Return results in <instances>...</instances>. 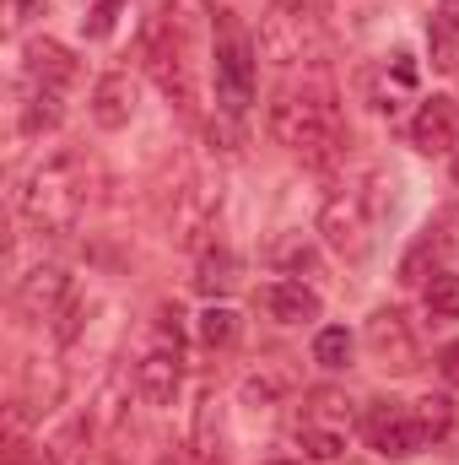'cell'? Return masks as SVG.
<instances>
[{
	"label": "cell",
	"instance_id": "1",
	"mask_svg": "<svg viewBox=\"0 0 459 465\" xmlns=\"http://www.w3.org/2000/svg\"><path fill=\"white\" fill-rule=\"evenodd\" d=\"M82 206H87V163H82L76 152L44 157V163L22 179V190H16V212L27 217V228H38V232L76 228Z\"/></svg>",
	"mask_w": 459,
	"mask_h": 465
},
{
	"label": "cell",
	"instance_id": "2",
	"mask_svg": "<svg viewBox=\"0 0 459 465\" xmlns=\"http://www.w3.org/2000/svg\"><path fill=\"white\" fill-rule=\"evenodd\" d=\"M395 206V179L389 173H367L356 190H341L336 201H325L319 212V232L325 243L346 254V260H367L373 254V232H378V217Z\"/></svg>",
	"mask_w": 459,
	"mask_h": 465
},
{
	"label": "cell",
	"instance_id": "3",
	"mask_svg": "<svg viewBox=\"0 0 459 465\" xmlns=\"http://www.w3.org/2000/svg\"><path fill=\"white\" fill-rule=\"evenodd\" d=\"M270 135L287 152H330L341 141V114H336V93L330 87H287L270 104Z\"/></svg>",
	"mask_w": 459,
	"mask_h": 465
},
{
	"label": "cell",
	"instance_id": "4",
	"mask_svg": "<svg viewBox=\"0 0 459 465\" xmlns=\"http://www.w3.org/2000/svg\"><path fill=\"white\" fill-rule=\"evenodd\" d=\"M325 49V11L319 0H270L259 16V54L270 65H303Z\"/></svg>",
	"mask_w": 459,
	"mask_h": 465
},
{
	"label": "cell",
	"instance_id": "5",
	"mask_svg": "<svg viewBox=\"0 0 459 465\" xmlns=\"http://www.w3.org/2000/svg\"><path fill=\"white\" fill-rule=\"evenodd\" d=\"M351 417H356V411H351L346 390L319 384V390L303 395V411H298V422H292V439H298V450H303L308 460H336L346 450Z\"/></svg>",
	"mask_w": 459,
	"mask_h": 465
},
{
	"label": "cell",
	"instance_id": "6",
	"mask_svg": "<svg viewBox=\"0 0 459 465\" xmlns=\"http://www.w3.org/2000/svg\"><path fill=\"white\" fill-rule=\"evenodd\" d=\"M362 439H367V450H378L384 460H411V455L427 444V433L416 428L411 406H400V401H367V411H362Z\"/></svg>",
	"mask_w": 459,
	"mask_h": 465
},
{
	"label": "cell",
	"instance_id": "7",
	"mask_svg": "<svg viewBox=\"0 0 459 465\" xmlns=\"http://www.w3.org/2000/svg\"><path fill=\"white\" fill-rule=\"evenodd\" d=\"M362 347L367 357L384 368V373H411L416 368V331H411V320L400 314V309H378L367 325H362Z\"/></svg>",
	"mask_w": 459,
	"mask_h": 465
},
{
	"label": "cell",
	"instance_id": "8",
	"mask_svg": "<svg viewBox=\"0 0 459 465\" xmlns=\"http://www.w3.org/2000/svg\"><path fill=\"white\" fill-rule=\"evenodd\" d=\"M217 104H222V114H243L254 104V49L232 27L217 44Z\"/></svg>",
	"mask_w": 459,
	"mask_h": 465
},
{
	"label": "cell",
	"instance_id": "9",
	"mask_svg": "<svg viewBox=\"0 0 459 465\" xmlns=\"http://www.w3.org/2000/svg\"><path fill=\"white\" fill-rule=\"evenodd\" d=\"M217 212H222V184L217 179H190L179 190V201H173V238L179 243H200L217 228Z\"/></svg>",
	"mask_w": 459,
	"mask_h": 465
},
{
	"label": "cell",
	"instance_id": "10",
	"mask_svg": "<svg viewBox=\"0 0 459 465\" xmlns=\"http://www.w3.org/2000/svg\"><path fill=\"white\" fill-rule=\"evenodd\" d=\"M411 146L427 152V157L459 152V104L454 98H427L416 109V119H411Z\"/></svg>",
	"mask_w": 459,
	"mask_h": 465
},
{
	"label": "cell",
	"instance_id": "11",
	"mask_svg": "<svg viewBox=\"0 0 459 465\" xmlns=\"http://www.w3.org/2000/svg\"><path fill=\"white\" fill-rule=\"evenodd\" d=\"M65 298H71V276L60 265H33L27 276H16V309L27 320H54Z\"/></svg>",
	"mask_w": 459,
	"mask_h": 465
},
{
	"label": "cell",
	"instance_id": "12",
	"mask_svg": "<svg viewBox=\"0 0 459 465\" xmlns=\"http://www.w3.org/2000/svg\"><path fill=\"white\" fill-rule=\"evenodd\" d=\"M179 384H184L179 351L157 347V351H146V357H141V368H135V395H141L146 406H173Z\"/></svg>",
	"mask_w": 459,
	"mask_h": 465
},
{
	"label": "cell",
	"instance_id": "13",
	"mask_svg": "<svg viewBox=\"0 0 459 465\" xmlns=\"http://www.w3.org/2000/svg\"><path fill=\"white\" fill-rule=\"evenodd\" d=\"M87 114H93V124H98V130H124V124L135 119V82H130L124 71H109V76L93 87Z\"/></svg>",
	"mask_w": 459,
	"mask_h": 465
},
{
	"label": "cell",
	"instance_id": "14",
	"mask_svg": "<svg viewBox=\"0 0 459 465\" xmlns=\"http://www.w3.org/2000/svg\"><path fill=\"white\" fill-rule=\"evenodd\" d=\"M259 303H265V314L276 320V325H314L319 320V292L314 287H303V282H270L265 292H259Z\"/></svg>",
	"mask_w": 459,
	"mask_h": 465
},
{
	"label": "cell",
	"instance_id": "15",
	"mask_svg": "<svg viewBox=\"0 0 459 465\" xmlns=\"http://www.w3.org/2000/svg\"><path fill=\"white\" fill-rule=\"evenodd\" d=\"M27 76L38 82V87H71L76 76H82V65H76V54L65 49V44H54V38H33L27 44Z\"/></svg>",
	"mask_w": 459,
	"mask_h": 465
},
{
	"label": "cell",
	"instance_id": "16",
	"mask_svg": "<svg viewBox=\"0 0 459 465\" xmlns=\"http://www.w3.org/2000/svg\"><path fill=\"white\" fill-rule=\"evenodd\" d=\"M238 282H243V260L232 249H200V265H195V292L200 298H228Z\"/></svg>",
	"mask_w": 459,
	"mask_h": 465
},
{
	"label": "cell",
	"instance_id": "17",
	"mask_svg": "<svg viewBox=\"0 0 459 465\" xmlns=\"http://www.w3.org/2000/svg\"><path fill=\"white\" fill-rule=\"evenodd\" d=\"M60 395H65V379H60V368L54 362H33L27 368V379H22V401L16 406H27V411H54L60 406Z\"/></svg>",
	"mask_w": 459,
	"mask_h": 465
},
{
	"label": "cell",
	"instance_id": "18",
	"mask_svg": "<svg viewBox=\"0 0 459 465\" xmlns=\"http://www.w3.org/2000/svg\"><path fill=\"white\" fill-rule=\"evenodd\" d=\"M190 450L200 465H222V406H217V395H206L195 406V444Z\"/></svg>",
	"mask_w": 459,
	"mask_h": 465
},
{
	"label": "cell",
	"instance_id": "19",
	"mask_svg": "<svg viewBox=\"0 0 459 465\" xmlns=\"http://www.w3.org/2000/svg\"><path fill=\"white\" fill-rule=\"evenodd\" d=\"M265 260H270L276 271H287V276H303V271H314V265H319V249H314V238H308V232H281V238L265 249Z\"/></svg>",
	"mask_w": 459,
	"mask_h": 465
},
{
	"label": "cell",
	"instance_id": "20",
	"mask_svg": "<svg viewBox=\"0 0 459 465\" xmlns=\"http://www.w3.org/2000/svg\"><path fill=\"white\" fill-rule=\"evenodd\" d=\"M119 428H124V373H114V379L98 390L93 417H87V433H93V439H109Z\"/></svg>",
	"mask_w": 459,
	"mask_h": 465
},
{
	"label": "cell",
	"instance_id": "21",
	"mask_svg": "<svg viewBox=\"0 0 459 465\" xmlns=\"http://www.w3.org/2000/svg\"><path fill=\"white\" fill-rule=\"evenodd\" d=\"M238 331H243V320H238V309H228V303H211L200 320H195V336H200V347H232L238 341Z\"/></svg>",
	"mask_w": 459,
	"mask_h": 465
},
{
	"label": "cell",
	"instance_id": "22",
	"mask_svg": "<svg viewBox=\"0 0 459 465\" xmlns=\"http://www.w3.org/2000/svg\"><path fill=\"white\" fill-rule=\"evenodd\" d=\"M54 124H60V93L33 82V93H27V104H22V135H44V130H54Z\"/></svg>",
	"mask_w": 459,
	"mask_h": 465
},
{
	"label": "cell",
	"instance_id": "23",
	"mask_svg": "<svg viewBox=\"0 0 459 465\" xmlns=\"http://www.w3.org/2000/svg\"><path fill=\"white\" fill-rule=\"evenodd\" d=\"M427 54H433V71L459 76V27L454 22H444V16L427 22Z\"/></svg>",
	"mask_w": 459,
	"mask_h": 465
},
{
	"label": "cell",
	"instance_id": "24",
	"mask_svg": "<svg viewBox=\"0 0 459 465\" xmlns=\"http://www.w3.org/2000/svg\"><path fill=\"white\" fill-rule=\"evenodd\" d=\"M427 314L433 320H459V271H433V282L422 287Z\"/></svg>",
	"mask_w": 459,
	"mask_h": 465
},
{
	"label": "cell",
	"instance_id": "25",
	"mask_svg": "<svg viewBox=\"0 0 459 465\" xmlns=\"http://www.w3.org/2000/svg\"><path fill=\"white\" fill-rule=\"evenodd\" d=\"M411 417H416V428H422L427 444H433V439H444V433L454 428V401H449V395H422V401L411 406Z\"/></svg>",
	"mask_w": 459,
	"mask_h": 465
},
{
	"label": "cell",
	"instance_id": "26",
	"mask_svg": "<svg viewBox=\"0 0 459 465\" xmlns=\"http://www.w3.org/2000/svg\"><path fill=\"white\" fill-rule=\"evenodd\" d=\"M314 362H319V368H330V373L351 362V336H346L341 325H325V331L314 336Z\"/></svg>",
	"mask_w": 459,
	"mask_h": 465
},
{
	"label": "cell",
	"instance_id": "27",
	"mask_svg": "<svg viewBox=\"0 0 459 465\" xmlns=\"http://www.w3.org/2000/svg\"><path fill=\"white\" fill-rule=\"evenodd\" d=\"M124 5H130V0H98V5H93V11L82 16V33H87L93 44H98V38H109V33H114V22H119V11H124Z\"/></svg>",
	"mask_w": 459,
	"mask_h": 465
},
{
	"label": "cell",
	"instance_id": "28",
	"mask_svg": "<svg viewBox=\"0 0 459 465\" xmlns=\"http://www.w3.org/2000/svg\"><path fill=\"white\" fill-rule=\"evenodd\" d=\"M281 390H287L281 373H254V379H243V401H249V406H265V401H276Z\"/></svg>",
	"mask_w": 459,
	"mask_h": 465
},
{
	"label": "cell",
	"instance_id": "29",
	"mask_svg": "<svg viewBox=\"0 0 459 465\" xmlns=\"http://www.w3.org/2000/svg\"><path fill=\"white\" fill-rule=\"evenodd\" d=\"M438 373H444L449 384H459V341H449V347L438 351Z\"/></svg>",
	"mask_w": 459,
	"mask_h": 465
},
{
	"label": "cell",
	"instance_id": "30",
	"mask_svg": "<svg viewBox=\"0 0 459 465\" xmlns=\"http://www.w3.org/2000/svg\"><path fill=\"white\" fill-rule=\"evenodd\" d=\"M44 11V0H11V16L16 22H27V16H38Z\"/></svg>",
	"mask_w": 459,
	"mask_h": 465
},
{
	"label": "cell",
	"instance_id": "31",
	"mask_svg": "<svg viewBox=\"0 0 459 465\" xmlns=\"http://www.w3.org/2000/svg\"><path fill=\"white\" fill-rule=\"evenodd\" d=\"M395 76H400V82H405V87H411V82H416V65H411V54H395Z\"/></svg>",
	"mask_w": 459,
	"mask_h": 465
},
{
	"label": "cell",
	"instance_id": "32",
	"mask_svg": "<svg viewBox=\"0 0 459 465\" xmlns=\"http://www.w3.org/2000/svg\"><path fill=\"white\" fill-rule=\"evenodd\" d=\"M438 16H444V22H454V27H459V0H444V11H438Z\"/></svg>",
	"mask_w": 459,
	"mask_h": 465
},
{
	"label": "cell",
	"instance_id": "33",
	"mask_svg": "<svg viewBox=\"0 0 459 465\" xmlns=\"http://www.w3.org/2000/svg\"><path fill=\"white\" fill-rule=\"evenodd\" d=\"M454 184H459V152H454Z\"/></svg>",
	"mask_w": 459,
	"mask_h": 465
},
{
	"label": "cell",
	"instance_id": "34",
	"mask_svg": "<svg viewBox=\"0 0 459 465\" xmlns=\"http://www.w3.org/2000/svg\"><path fill=\"white\" fill-rule=\"evenodd\" d=\"M265 465H298V460H265Z\"/></svg>",
	"mask_w": 459,
	"mask_h": 465
}]
</instances>
